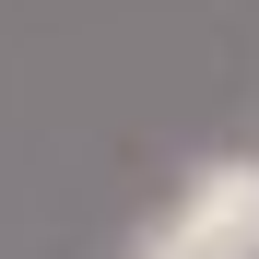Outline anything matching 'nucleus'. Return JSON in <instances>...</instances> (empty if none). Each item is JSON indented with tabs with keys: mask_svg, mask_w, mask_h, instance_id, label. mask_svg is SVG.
Segmentation results:
<instances>
[{
	"mask_svg": "<svg viewBox=\"0 0 259 259\" xmlns=\"http://www.w3.org/2000/svg\"><path fill=\"white\" fill-rule=\"evenodd\" d=\"M142 259H259V165H200Z\"/></svg>",
	"mask_w": 259,
	"mask_h": 259,
	"instance_id": "1",
	"label": "nucleus"
}]
</instances>
